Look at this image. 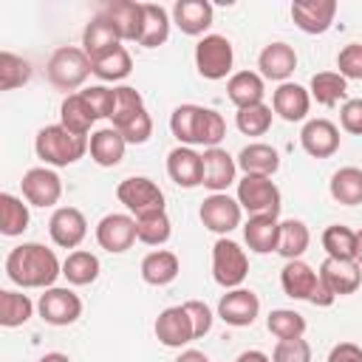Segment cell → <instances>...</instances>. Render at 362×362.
<instances>
[{"mask_svg": "<svg viewBox=\"0 0 362 362\" xmlns=\"http://www.w3.org/2000/svg\"><path fill=\"white\" fill-rule=\"evenodd\" d=\"M6 274L20 288H51L62 274V263L42 243H20L6 257Z\"/></svg>", "mask_w": 362, "mask_h": 362, "instance_id": "cell-1", "label": "cell"}, {"mask_svg": "<svg viewBox=\"0 0 362 362\" xmlns=\"http://www.w3.org/2000/svg\"><path fill=\"white\" fill-rule=\"evenodd\" d=\"M34 150H37V158H42L45 164L68 167V164L79 161L88 153V139L65 130L62 124H48V127H42L37 133Z\"/></svg>", "mask_w": 362, "mask_h": 362, "instance_id": "cell-2", "label": "cell"}, {"mask_svg": "<svg viewBox=\"0 0 362 362\" xmlns=\"http://www.w3.org/2000/svg\"><path fill=\"white\" fill-rule=\"evenodd\" d=\"M48 82L59 90H76L85 85V79L93 74L90 68V59L82 48H74V45H65V48H57L48 59Z\"/></svg>", "mask_w": 362, "mask_h": 362, "instance_id": "cell-3", "label": "cell"}, {"mask_svg": "<svg viewBox=\"0 0 362 362\" xmlns=\"http://www.w3.org/2000/svg\"><path fill=\"white\" fill-rule=\"evenodd\" d=\"M246 274H249L246 252L229 238L215 240V246H212V277H215V283L223 286V288H240Z\"/></svg>", "mask_w": 362, "mask_h": 362, "instance_id": "cell-4", "label": "cell"}, {"mask_svg": "<svg viewBox=\"0 0 362 362\" xmlns=\"http://www.w3.org/2000/svg\"><path fill=\"white\" fill-rule=\"evenodd\" d=\"M235 51L223 34H204L195 45V68L204 79H223L232 71Z\"/></svg>", "mask_w": 362, "mask_h": 362, "instance_id": "cell-5", "label": "cell"}, {"mask_svg": "<svg viewBox=\"0 0 362 362\" xmlns=\"http://www.w3.org/2000/svg\"><path fill=\"white\" fill-rule=\"evenodd\" d=\"M238 204L249 215H277L280 189L266 175H243V181H238Z\"/></svg>", "mask_w": 362, "mask_h": 362, "instance_id": "cell-6", "label": "cell"}, {"mask_svg": "<svg viewBox=\"0 0 362 362\" xmlns=\"http://www.w3.org/2000/svg\"><path fill=\"white\" fill-rule=\"evenodd\" d=\"M116 198L133 212V218L147 215V212H161L164 209V192L158 189L156 181L144 178V175H133L124 178L116 187Z\"/></svg>", "mask_w": 362, "mask_h": 362, "instance_id": "cell-7", "label": "cell"}, {"mask_svg": "<svg viewBox=\"0 0 362 362\" xmlns=\"http://www.w3.org/2000/svg\"><path fill=\"white\" fill-rule=\"evenodd\" d=\"M37 308H40V317L48 325H71V322H76L82 317L79 294H74L71 288H57V286H51V288H45L40 294Z\"/></svg>", "mask_w": 362, "mask_h": 362, "instance_id": "cell-8", "label": "cell"}, {"mask_svg": "<svg viewBox=\"0 0 362 362\" xmlns=\"http://www.w3.org/2000/svg\"><path fill=\"white\" fill-rule=\"evenodd\" d=\"M240 204L238 198H229L226 192H212L204 198L201 204V223L209 229V232H218V235H226L232 232L235 226H240Z\"/></svg>", "mask_w": 362, "mask_h": 362, "instance_id": "cell-9", "label": "cell"}, {"mask_svg": "<svg viewBox=\"0 0 362 362\" xmlns=\"http://www.w3.org/2000/svg\"><path fill=\"white\" fill-rule=\"evenodd\" d=\"M96 240L105 252L119 255L127 252L139 238H136V218L124 212H110L96 223Z\"/></svg>", "mask_w": 362, "mask_h": 362, "instance_id": "cell-10", "label": "cell"}, {"mask_svg": "<svg viewBox=\"0 0 362 362\" xmlns=\"http://www.w3.org/2000/svg\"><path fill=\"white\" fill-rule=\"evenodd\" d=\"M20 187H23V198L31 206H54L59 201V195H62V181L48 167H31L23 175Z\"/></svg>", "mask_w": 362, "mask_h": 362, "instance_id": "cell-11", "label": "cell"}, {"mask_svg": "<svg viewBox=\"0 0 362 362\" xmlns=\"http://www.w3.org/2000/svg\"><path fill=\"white\" fill-rule=\"evenodd\" d=\"M257 314H260V300L249 288H229L218 303V317L235 328L252 325L257 320Z\"/></svg>", "mask_w": 362, "mask_h": 362, "instance_id": "cell-12", "label": "cell"}, {"mask_svg": "<svg viewBox=\"0 0 362 362\" xmlns=\"http://www.w3.org/2000/svg\"><path fill=\"white\" fill-rule=\"evenodd\" d=\"M48 235L62 249H76L88 235V221L76 206H59L54 209L48 221Z\"/></svg>", "mask_w": 362, "mask_h": 362, "instance_id": "cell-13", "label": "cell"}, {"mask_svg": "<svg viewBox=\"0 0 362 362\" xmlns=\"http://www.w3.org/2000/svg\"><path fill=\"white\" fill-rule=\"evenodd\" d=\"M156 337L161 345L167 348H181L187 342L195 339V328H192V320L187 314L184 305H170L164 308L158 317H156Z\"/></svg>", "mask_w": 362, "mask_h": 362, "instance_id": "cell-14", "label": "cell"}, {"mask_svg": "<svg viewBox=\"0 0 362 362\" xmlns=\"http://www.w3.org/2000/svg\"><path fill=\"white\" fill-rule=\"evenodd\" d=\"M337 0H297L291 3V20L305 34H325L334 23Z\"/></svg>", "mask_w": 362, "mask_h": 362, "instance_id": "cell-15", "label": "cell"}, {"mask_svg": "<svg viewBox=\"0 0 362 362\" xmlns=\"http://www.w3.org/2000/svg\"><path fill=\"white\" fill-rule=\"evenodd\" d=\"M167 175L184 189H192V187L204 184V156L195 153L192 147L178 144L167 156Z\"/></svg>", "mask_w": 362, "mask_h": 362, "instance_id": "cell-16", "label": "cell"}, {"mask_svg": "<svg viewBox=\"0 0 362 362\" xmlns=\"http://www.w3.org/2000/svg\"><path fill=\"white\" fill-rule=\"evenodd\" d=\"M300 144L314 158H328L339 150V130L328 119H311L300 130Z\"/></svg>", "mask_w": 362, "mask_h": 362, "instance_id": "cell-17", "label": "cell"}, {"mask_svg": "<svg viewBox=\"0 0 362 362\" xmlns=\"http://www.w3.org/2000/svg\"><path fill=\"white\" fill-rule=\"evenodd\" d=\"M320 280L328 286V291L334 297H342V294H354L362 283V272H359V263L356 260H334V257H325L320 263Z\"/></svg>", "mask_w": 362, "mask_h": 362, "instance_id": "cell-18", "label": "cell"}, {"mask_svg": "<svg viewBox=\"0 0 362 362\" xmlns=\"http://www.w3.org/2000/svg\"><path fill=\"white\" fill-rule=\"evenodd\" d=\"M119 45H122V37H119V31L113 28V23H110L105 14H96V17L85 25V31H82V51L88 54L90 62H96L99 57L110 54V51L119 48Z\"/></svg>", "mask_w": 362, "mask_h": 362, "instance_id": "cell-19", "label": "cell"}, {"mask_svg": "<svg viewBox=\"0 0 362 362\" xmlns=\"http://www.w3.org/2000/svg\"><path fill=\"white\" fill-rule=\"evenodd\" d=\"M257 68H260V76L283 85L297 68V54L288 42H269L257 57Z\"/></svg>", "mask_w": 362, "mask_h": 362, "instance_id": "cell-20", "label": "cell"}, {"mask_svg": "<svg viewBox=\"0 0 362 362\" xmlns=\"http://www.w3.org/2000/svg\"><path fill=\"white\" fill-rule=\"evenodd\" d=\"M243 240L257 255L277 252V240H280L277 215H249V221L243 223Z\"/></svg>", "mask_w": 362, "mask_h": 362, "instance_id": "cell-21", "label": "cell"}, {"mask_svg": "<svg viewBox=\"0 0 362 362\" xmlns=\"http://www.w3.org/2000/svg\"><path fill=\"white\" fill-rule=\"evenodd\" d=\"M102 14L113 23V28L119 31L122 40H130V42L141 40V31H144V3H130V0L110 3Z\"/></svg>", "mask_w": 362, "mask_h": 362, "instance_id": "cell-22", "label": "cell"}, {"mask_svg": "<svg viewBox=\"0 0 362 362\" xmlns=\"http://www.w3.org/2000/svg\"><path fill=\"white\" fill-rule=\"evenodd\" d=\"M272 107L286 122H303L311 107V93L297 82H283L272 96Z\"/></svg>", "mask_w": 362, "mask_h": 362, "instance_id": "cell-23", "label": "cell"}, {"mask_svg": "<svg viewBox=\"0 0 362 362\" xmlns=\"http://www.w3.org/2000/svg\"><path fill=\"white\" fill-rule=\"evenodd\" d=\"M280 286H283L286 297H291V300H308L311 303L314 288L320 286V274L308 263H303V260H288L283 266V272H280Z\"/></svg>", "mask_w": 362, "mask_h": 362, "instance_id": "cell-24", "label": "cell"}, {"mask_svg": "<svg viewBox=\"0 0 362 362\" xmlns=\"http://www.w3.org/2000/svg\"><path fill=\"white\" fill-rule=\"evenodd\" d=\"M212 14H215V8L206 0H178L173 6V23L189 37L204 34L212 25Z\"/></svg>", "mask_w": 362, "mask_h": 362, "instance_id": "cell-25", "label": "cell"}, {"mask_svg": "<svg viewBox=\"0 0 362 362\" xmlns=\"http://www.w3.org/2000/svg\"><path fill=\"white\" fill-rule=\"evenodd\" d=\"M235 170H238V161L226 150H221V147L204 150V187L206 189L223 192L235 181Z\"/></svg>", "mask_w": 362, "mask_h": 362, "instance_id": "cell-26", "label": "cell"}, {"mask_svg": "<svg viewBox=\"0 0 362 362\" xmlns=\"http://www.w3.org/2000/svg\"><path fill=\"white\" fill-rule=\"evenodd\" d=\"M263 93H266V85H263V76L255 74V71H238L229 76L226 82V96L229 102L243 110V107H252V105H260L263 102Z\"/></svg>", "mask_w": 362, "mask_h": 362, "instance_id": "cell-27", "label": "cell"}, {"mask_svg": "<svg viewBox=\"0 0 362 362\" xmlns=\"http://www.w3.org/2000/svg\"><path fill=\"white\" fill-rule=\"evenodd\" d=\"M124 147H127V141L122 139V133H119L116 127L93 130V133H90V141H88L90 158H93L99 167H116V164L124 158Z\"/></svg>", "mask_w": 362, "mask_h": 362, "instance_id": "cell-28", "label": "cell"}, {"mask_svg": "<svg viewBox=\"0 0 362 362\" xmlns=\"http://www.w3.org/2000/svg\"><path fill=\"white\" fill-rule=\"evenodd\" d=\"M238 167L246 173V175H266L272 178L277 170H280V156L272 144H263V141H255V144H246L240 153H238Z\"/></svg>", "mask_w": 362, "mask_h": 362, "instance_id": "cell-29", "label": "cell"}, {"mask_svg": "<svg viewBox=\"0 0 362 362\" xmlns=\"http://www.w3.org/2000/svg\"><path fill=\"white\" fill-rule=\"evenodd\" d=\"M96 122V113L93 107L88 105V99L82 93H68L59 105V124L76 136H88L90 127Z\"/></svg>", "mask_w": 362, "mask_h": 362, "instance_id": "cell-30", "label": "cell"}, {"mask_svg": "<svg viewBox=\"0 0 362 362\" xmlns=\"http://www.w3.org/2000/svg\"><path fill=\"white\" fill-rule=\"evenodd\" d=\"M178 272H181V263L170 249H156L141 260V280L150 286H167L178 277Z\"/></svg>", "mask_w": 362, "mask_h": 362, "instance_id": "cell-31", "label": "cell"}, {"mask_svg": "<svg viewBox=\"0 0 362 362\" xmlns=\"http://www.w3.org/2000/svg\"><path fill=\"white\" fill-rule=\"evenodd\" d=\"M201 119H204L201 105H178L170 116V130L184 147H192L198 144V136H201Z\"/></svg>", "mask_w": 362, "mask_h": 362, "instance_id": "cell-32", "label": "cell"}, {"mask_svg": "<svg viewBox=\"0 0 362 362\" xmlns=\"http://www.w3.org/2000/svg\"><path fill=\"white\" fill-rule=\"evenodd\" d=\"M331 198L342 206H356L362 204V170L359 167H342L331 175Z\"/></svg>", "mask_w": 362, "mask_h": 362, "instance_id": "cell-33", "label": "cell"}, {"mask_svg": "<svg viewBox=\"0 0 362 362\" xmlns=\"http://www.w3.org/2000/svg\"><path fill=\"white\" fill-rule=\"evenodd\" d=\"M28 221H31L28 204H23L11 192H3L0 195V232L6 238H17V235H23L28 229Z\"/></svg>", "mask_w": 362, "mask_h": 362, "instance_id": "cell-34", "label": "cell"}, {"mask_svg": "<svg viewBox=\"0 0 362 362\" xmlns=\"http://www.w3.org/2000/svg\"><path fill=\"white\" fill-rule=\"evenodd\" d=\"M62 277L71 286H90L99 277V257L85 252V249L71 252L65 257V263H62Z\"/></svg>", "mask_w": 362, "mask_h": 362, "instance_id": "cell-35", "label": "cell"}, {"mask_svg": "<svg viewBox=\"0 0 362 362\" xmlns=\"http://www.w3.org/2000/svg\"><path fill=\"white\" fill-rule=\"evenodd\" d=\"M170 37V14L164 6L158 3H144V31H141V40L139 45L144 48H158L164 45Z\"/></svg>", "mask_w": 362, "mask_h": 362, "instance_id": "cell-36", "label": "cell"}, {"mask_svg": "<svg viewBox=\"0 0 362 362\" xmlns=\"http://www.w3.org/2000/svg\"><path fill=\"white\" fill-rule=\"evenodd\" d=\"M322 249L334 260H356V232L345 223H331L322 232Z\"/></svg>", "mask_w": 362, "mask_h": 362, "instance_id": "cell-37", "label": "cell"}, {"mask_svg": "<svg viewBox=\"0 0 362 362\" xmlns=\"http://www.w3.org/2000/svg\"><path fill=\"white\" fill-rule=\"evenodd\" d=\"M34 314V303L28 300V294L23 291H0V325L3 328H17L23 322H28Z\"/></svg>", "mask_w": 362, "mask_h": 362, "instance_id": "cell-38", "label": "cell"}, {"mask_svg": "<svg viewBox=\"0 0 362 362\" xmlns=\"http://www.w3.org/2000/svg\"><path fill=\"white\" fill-rule=\"evenodd\" d=\"M308 226L297 218H288L280 223V240H277V252L286 257V260H300V255L308 249Z\"/></svg>", "mask_w": 362, "mask_h": 362, "instance_id": "cell-39", "label": "cell"}, {"mask_svg": "<svg viewBox=\"0 0 362 362\" xmlns=\"http://www.w3.org/2000/svg\"><path fill=\"white\" fill-rule=\"evenodd\" d=\"M348 93V82L345 76H339V71H320L311 76V96L325 105V107H334L339 99H345Z\"/></svg>", "mask_w": 362, "mask_h": 362, "instance_id": "cell-40", "label": "cell"}, {"mask_svg": "<svg viewBox=\"0 0 362 362\" xmlns=\"http://www.w3.org/2000/svg\"><path fill=\"white\" fill-rule=\"evenodd\" d=\"M170 232H173V226H170V218H167L164 209L161 212H147V215H139L136 218V238L141 243H147V246L167 243L170 240Z\"/></svg>", "mask_w": 362, "mask_h": 362, "instance_id": "cell-41", "label": "cell"}, {"mask_svg": "<svg viewBox=\"0 0 362 362\" xmlns=\"http://www.w3.org/2000/svg\"><path fill=\"white\" fill-rule=\"evenodd\" d=\"M90 68H93V74H96L99 79H105V82H119V79H124V76L133 71V59H130L127 48L119 45V48H113L110 54H105V57H99L96 62H90Z\"/></svg>", "mask_w": 362, "mask_h": 362, "instance_id": "cell-42", "label": "cell"}, {"mask_svg": "<svg viewBox=\"0 0 362 362\" xmlns=\"http://www.w3.org/2000/svg\"><path fill=\"white\" fill-rule=\"evenodd\" d=\"M266 328L277 337V339H297L305 334V317L294 308H274L266 317Z\"/></svg>", "mask_w": 362, "mask_h": 362, "instance_id": "cell-43", "label": "cell"}, {"mask_svg": "<svg viewBox=\"0 0 362 362\" xmlns=\"http://www.w3.org/2000/svg\"><path fill=\"white\" fill-rule=\"evenodd\" d=\"M28 79H31V62L11 51H3L0 54V88L14 90V88L25 85Z\"/></svg>", "mask_w": 362, "mask_h": 362, "instance_id": "cell-44", "label": "cell"}, {"mask_svg": "<svg viewBox=\"0 0 362 362\" xmlns=\"http://www.w3.org/2000/svg\"><path fill=\"white\" fill-rule=\"evenodd\" d=\"M235 124L243 136H263L272 127V107L263 105V102L252 105V107H243V110H238Z\"/></svg>", "mask_w": 362, "mask_h": 362, "instance_id": "cell-45", "label": "cell"}, {"mask_svg": "<svg viewBox=\"0 0 362 362\" xmlns=\"http://www.w3.org/2000/svg\"><path fill=\"white\" fill-rule=\"evenodd\" d=\"M141 110H147V107H144L141 93H139L136 88H130V85H119V88H116L113 127H116V124H122V122H127V119H133V116H136V113H141Z\"/></svg>", "mask_w": 362, "mask_h": 362, "instance_id": "cell-46", "label": "cell"}, {"mask_svg": "<svg viewBox=\"0 0 362 362\" xmlns=\"http://www.w3.org/2000/svg\"><path fill=\"white\" fill-rule=\"evenodd\" d=\"M88 105L93 107L96 119H113V110H116V88H105V85H93V88H85L79 90Z\"/></svg>", "mask_w": 362, "mask_h": 362, "instance_id": "cell-47", "label": "cell"}, {"mask_svg": "<svg viewBox=\"0 0 362 362\" xmlns=\"http://www.w3.org/2000/svg\"><path fill=\"white\" fill-rule=\"evenodd\" d=\"M116 130L122 133V139H124L127 144H144V141L153 136V119H150L147 110H141V113H136L133 119L116 124Z\"/></svg>", "mask_w": 362, "mask_h": 362, "instance_id": "cell-48", "label": "cell"}, {"mask_svg": "<svg viewBox=\"0 0 362 362\" xmlns=\"http://www.w3.org/2000/svg\"><path fill=\"white\" fill-rule=\"evenodd\" d=\"M223 136H226V122H223V116H221L218 110H212V107H204L198 144H204V147L209 150V147H218Z\"/></svg>", "mask_w": 362, "mask_h": 362, "instance_id": "cell-49", "label": "cell"}, {"mask_svg": "<svg viewBox=\"0 0 362 362\" xmlns=\"http://www.w3.org/2000/svg\"><path fill=\"white\" fill-rule=\"evenodd\" d=\"M272 362H311V345L303 337L280 339L272 351Z\"/></svg>", "mask_w": 362, "mask_h": 362, "instance_id": "cell-50", "label": "cell"}, {"mask_svg": "<svg viewBox=\"0 0 362 362\" xmlns=\"http://www.w3.org/2000/svg\"><path fill=\"white\" fill-rule=\"evenodd\" d=\"M337 68H339V76H345V79H362V45L348 42L337 54Z\"/></svg>", "mask_w": 362, "mask_h": 362, "instance_id": "cell-51", "label": "cell"}, {"mask_svg": "<svg viewBox=\"0 0 362 362\" xmlns=\"http://www.w3.org/2000/svg\"><path fill=\"white\" fill-rule=\"evenodd\" d=\"M184 308H187V314H189V320H192L195 339H201L204 334H209V328H212V311H209V305L201 303V300H187Z\"/></svg>", "mask_w": 362, "mask_h": 362, "instance_id": "cell-52", "label": "cell"}, {"mask_svg": "<svg viewBox=\"0 0 362 362\" xmlns=\"http://www.w3.org/2000/svg\"><path fill=\"white\" fill-rule=\"evenodd\" d=\"M339 122L348 133L362 136V99H348L339 110Z\"/></svg>", "mask_w": 362, "mask_h": 362, "instance_id": "cell-53", "label": "cell"}, {"mask_svg": "<svg viewBox=\"0 0 362 362\" xmlns=\"http://www.w3.org/2000/svg\"><path fill=\"white\" fill-rule=\"evenodd\" d=\"M328 362H362V348L356 342H337L328 354Z\"/></svg>", "mask_w": 362, "mask_h": 362, "instance_id": "cell-54", "label": "cell"}, {"mask_svg": "<svg viewBox=\"0 0 362 362\" xmlns=\"http://www.w3.org/2000/svg\"><path fill=\"white\" fill-rule=\"evenodd\" d=\"M175 362H209V356H206L204 351H195V348H189V351H181Z\"/></svg>", "mask_w": 362, "mask_h": 362, "instance_id": "cell-55", "label": "cell"}, {"mask_svg": "<svg viewBox=\"0 0 362 362\" xmlns=\"http://www.w3.org/2000/svg\"><path fill=\"white\" fill-rule=\"evenodd\" d=\"M235 362H272V359H269L263 351H243Z\"/></svg>", "mask_w": 362, "mask_h": 362, "instance_id": "cell-56", "label": "cell"}, {"mask_svg": "<svg viewBox=\"0 0 362 362\" xmlns=\"http://www.w3.org/2000/svg\"><path fill=\"white\" fill-rule=\"evenodd\" d=\"M40 362H71L65 354H59V351H51V354H45Z\"/></svg>", "mask_w": 362, "mask_h": 362, "instance_id": "cell-57", "label": "cell"}, {"mask_svg": "<svg viewBox=\"0 0 362 362\" xmlns=\"http://www.w3.org/2000/svg\"><path fill=\"white\" fill-rule=\"evenodd\" d=\"M356 263H362V229L356 232Z\"/></svg>", "mask_w": 362, "mask_h": 362, "instance_id": "cell-58", "label": "cell"}]
</instances>
